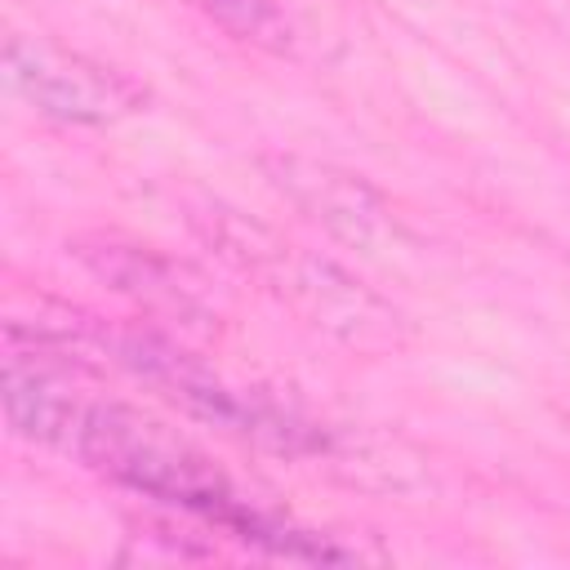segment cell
Segmentation results:
<instances>
[{
    "mask_svg": "<svg viewBox=\"0 0 570 570\" xmlns=\"http://www.w3.org/2000/svg\"><path fill=\"white\" fill-rule=\"evenodd\" d=\"M4 80L36 116L58 125L102 129L142 111L147 102V89L120 67H107L89 53L27 31H13L4 40Z\"/></svg>",
    "mask_w": 570,
    "mask_h": 570,
    "instance_id": "cell-1",
    "label": "cell"
},
{
    "mask_svg": "<svg viewBox=\"0 0 570 570\" xmlns=\"http://www.w3.org/2000/svg\"><path fill=\"white\" fill-rule=\"evenodd\" d=\"M98 281H107L116 294L134 298L147 312L160 316H200V285L187 276L183 263L156 254L151 245L116 240V236H89L71 249Z\"/></svg>",
    "mask_w": 570,
    "mask_h": 570,
    "instance_id": "cell-2",
    "label": "cell"
},
{
    "mask_svg": "<svg viewBox=\"0 0 570 570\" xmlns=\"http://www.w3.org/2000/svg\"><path fill=\"white\" fill-rule=\"evenodd\" d=\"M267 169H272V183L307 218H316L343 240H370L387 223L379 191L347 169H334L325 160H303V156H276L267 160Z\"/></svg>",
    "mask_w": 570,
    "mask_h": 570,
    "instance_id": "cell-3",
    "label": "cell"
},
{
    "mask_svg": "<svg viewBox=\"0 0 570 570\" xmlns=\"http://www.w3.org/2000/svg\"><path fill=\"white\" fill-rule=\"evenodd\" d=\"M214 27H223L232 40L267 49V53H285L289 49V13L281 0H191Z\"/></svg>",
    "mask_w": 570,
    "mask_h": 570,
    "instance_id": "cell-4",
    "label": "cell"
}]
</instances>
